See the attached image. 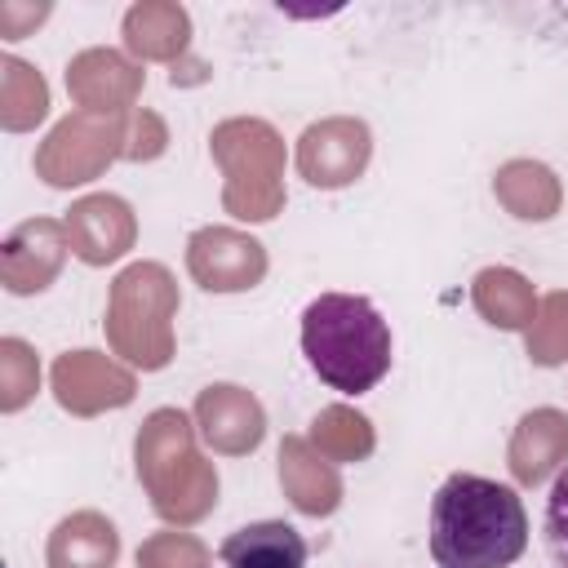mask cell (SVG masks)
Segmentation results:
<instances>
[{
    "mask_svg": "<svg viewBox=\"0 0 568 568\" xmlns=\"http://www.w3.org/2000/svg\"><path fill=\"white\" fill-rule=\"evenodd\" d=\"M546 546H550L555 564L568 568V466L546 497Z\"/></svg>",
    "mask_w": 568,
    "mask_h": 568,
    "instance_id": "obj_26",
    "label": "cell"
},
{
    "mask_svg": "<svg viewBox=\"0 0 568 568\" xmlns=\"http://www.w3.org/2000/svg\"><path fill=\"white\" fill-rule=\"evenodd\" d=\"M49 386L53 399L71 413V417H98L106 408H124L138 395V377L115 364L102 351H67L53 359L49 368Z\"/></svg>",
    "mask_w": 568,
    "mask_h": 568,
    "instance_id": "obj_9",
    "label": "cell"
},
{
    "mask_svg": "<svg viewBox=\"0 0 568 568\" xmlns=\"http://www.w3.org/2000/svg\"><path fill=\"white\" fill-rule=\"evenodd\" d=\"M173 320H178V280L160 262H129L111 280L106 297V346L142 373H160L173 359Z\"/></svg>",
    "mask_w": 568,
    "mask_h": 568,
    "instance_id": "obj_4",
    "label": "cell"
},
{
    "mask_svg": "<svg viewBox=\"0 0 568 568\" xmlns=\"http://www.w3.org/2000/svg\"><path fill=\"white\" fill-rule=\"evenodd\" d=\"M67 253H71V240L58 217H27L0 244V284L18 297L44 293L58 280Z\"/></svg>",
    "mask_w": 568,
    "mask_h": 568,
    "instance_id": "obj_10",
    "label": "cell"
},
{
    "mask_svg": "<svg viewBox=\"0 0 568 568\" xmlns=\"http://www.w3.org/2000/svg\"><path fill=\"white\" fill-rule=\"evenodd\" d=\"M164 142H169V129L155 111H133L129 115V146H124V160H155L164 155Z\"/></svg>",
    "mask_w": 568,
    "mask_h": 568,
    "instance_id": "obj_27",
    "label": "cell"
},
{
    "mask_svg": "<svg viewBox=\"0 0 568 568\" xmlns=\"http://www.w3.org/2000/svg\"><path fill=\"white\" fill-rule=\"evenodd\" d=\"M49 115V84L36 67L4 53L0 58V124L9 133H27Z\"/></svg>",
    "mask_w": 568,
    "mask_h": 568,
    "instance_id": "obj_22",
    "label": "cell"
},
{
    "mask_svg": "<svg viewBox=\"0 0 568 568\" xmlns=\"http://www.w3.org/2000/svg\"><path fill=\"white\" fill-rule=\"evenodd\" d=\"M493 195L519 222H550L564 204V186L541 160H506L493 173Z\"/></svg>",
    "mask_w": 568,
    "mask_h": 568,
    "instance_id": "obj_18",
    "label": "cell"
},
{
    "mask_svg": "<svg viewBox=\"0 0 568 568\" xmlns=\"http://www.w3.org/2000/svg\"><path fill=\"white\" fill-rule=\"evenodd\" d=\"M280 488L293 501V510L324 519L342 506V475L328 457H320L311 448V439L302 435H284L280 439Z\"/></svg>",
    "mask_w": 568,
    "mask_h": 568,
    "instance_id": "obj_15",
    "label": "cell"
},
{
    "mask_svg": "<svg viewBox=\"0 0 568 568\" xmlns=\"http://www.w3.org/2000/svg\"><path fill=\"white\" fill-rule=\"evenodd\" d=\"M470 302L475 311L493 324V328H506V333H524L537 315V293L532 284L510 271V266H484L475 280H470Z\"/></svg>",
    "mask_w": 568,
    "mask_h": 568,
    "instance_id": "obj_20",
    "label": "cell"
},
{
    "mask_svg": "<svg viewBox=\"0 0 568 568\" xmlns=\"http://www.w3.org/2000/svg\"><path fill=\"white\" fill-rule=\"evenodd\" d=\"M138 568H209V546L182 528H164L138 546Z\"/></svg>",
    "mask_w": 568,
    "mask_h": 568,
    "instance_id": "obj_25",
    "label": "cell"
},
{
    "mask_svg": "<svg viewBox=\"0 0 568 568\" xmlns=\"http://www.w3.org/2000/svg\"><path fill=\"white\" fill-rule=\"evenodd\" d=\"M368 160H373V133L355 115H328L302 129L297 138V173L306 178V186L320 191L351 186L368 169Z\"/></svg>",
    "mask_w": 568,
    "mask_h": 568,
    "instance_id": "obj_8",
    "label": "cell"
},
{
    "mask_svg": "<svg viewBox=\"0 0 568 568\" xmlns=\"http://www.w3.org/2000/svg\"><path fill=\"white\" fill-rule=\"evenodd\" d=\"M306 439H311V448H315L320 457H328L333 466H337V462H364V457L377 448L373 422H368L359 408H351V404H328V408H320Z\"/></svg>",
    "mask_w": 568,
    "mask_h": 568,
    "instance_id": "obj_21",
    "label": "cell"
},
{
    "mask_svg": "<svg viewBox=\"0 0 568 568\" xmlns=\"http://www.w3.org/2000/svg\"><path fill=\"white\" fill-rule=\"evenodd\" d=\"M44 559L49 568H115L120 532L102 510H75L53 524Z\"/></svg>",
    "mask_w": 568,
    "mask_h": 568,
    "instance_id": "obj_17",
    "label": "cell"
},
{
    "mask_svg": "<svg viewBox=\"0 0 568 568\" xmlns=\"http://www.w3.org/2000/svg\"><path fill=\"white\" fill-rule=\"evenodd\" d=\"M67 226V240H71V253L84 262V266H111L120 262L133 240H138V217L129 209V200L111 195V191H98V195H84L67 209L62 217Z\"/></svg>",
    "mask_w": 568,
    "mask_h": 568,
    "instance_id": "obj_12",
    "label": "cell"
},
{
    "mask_svg": "<svg viewBox=\"0 0 568 568\" xmlns=\"http://www.w3.org/2000/svg\"><path fill=\"white\" fill-rule=\"evenodd\" d=\"M120 36H124V49L133 58H142V62H173L178 67V58L191 44V18L173 0H138L124 13Z\"/></svg>",
    "mask_w": 568,
    "mask_h": 568,
    "instance_id": "obj_16",
    "label": "cell"
},
{
    "mask_svg": "<svg viewBox=\"0 0 568 568\" xmlns=\"http://www.w3.org/2000/svg\"><path fill=\"white\" fill-rule=\"evenodd\" d=\"M524 346H528V359L541 368H555L568 359V293L564 288L537 302V315L524 328Z\"/></svg>",
    "mask_w": 568,
    "mask_h": 568,
    "instance_id": "obj_23",
    "label": "cell"
},
{
    "mask_svg": "<svg viewBox=\"0 0 568 568\" xmlns=\"http://www.w3.org/2000/svg\"><path fill=\"white\" fill-rule=\"evenodd\" d=\"M222 568H306V541L284 519H262L235 528L217 546Z\"/></svg>",
    "mask_w": 568,
    "mask_h": 568,
    "instance_id": "obj_19",
    "label": "cell"
},
{
    "mask_svg": "<svg viewBox=\"0 0 568 568\" xmlns=\"http://www.w3.org/2000/svg\"><path fill=\"white\" fill-rule=\"evenodd\" d=\"M138 479L151 497V510L164 524L191 528L217 506V470L195 448V422L182 408H155L133 439Z\"/></svg>",
    "mask_w": 568,
    "mask_h": 568,
    "instance_id": "obj_3",
    "label": "cell"
},
{
    "mask_svg": "<svg viewBox=\"0 0 568 568\" xmlns=\"http://www.w3.org/2000/svg\"><path fill=\"white\" fill-rule=\"evenodd\" d=\"M195 430L222 457H248L266 435L262 399L235 382H213L195 395Z\"/></svg>",
    "mask_w": 568,
    "mask_h": 568,
    "instance_id": "obj_11",
    "label": "cell"
},
{
    "mask_svg": "<svg viewBox=\"0 0 568 568\" xmlns=\"http://www.w3.org/2000/svg\"><path fill=\"white\" fill-rule=\"evenodd\" d=\"M302 355L324 386L364 395L390 373V324L364 293H320L302 311Z\"/></svg>",
    "mask_w": 568,
    "mask_h": 568,
    "instance_id": "obj_2",
    "label": "cell"
},
{
    "mask_svg": "<svg viewBox=\"0 0 568 568\" xmlns=\"http://www.w3.org/2000/svg\"><path fill=\"white\" fill-rule=\"evenodd\" d=\"M40 390V359L22 337L0 342V413H18Z\"/></svg>",
    "mask_w": 568,
    "mask_h": 568,
    "instance_id": "obj_24",
    "label": "cell"
},
{
    "mask_svg": "<svg viewBox=\"0 0 568 568\" xmlns=\"http://www.w3.org/2000/svg\"><path fill=\"white\" fill-rule=\"evenodd\" d=\"M44 18H49V4H18V0H4V4H0V36H4V40H22V36H31Z\"/></svg>",
    "mask_w": 568,
    "mask_h": 568,
    "instance_id": "obj_28",
    "label": "cell"
},
{
    "mask_svg": "<svg viewBox=\"0 0 568 568\" xmlns=\"http://www.w3.org/2000/svg\"><path fill=\"white\" fill-rule=\"evenodd\" d=\"M528 546V515L510 484L448 475L430 501V555L439 568H510Z\"/></svg>",
    "mask_w": 568,
    "mask_h": 568,
    "instance_id": "obj_1",
    "label": "cell"
},
{
    "mask_svg": "<svg viewBox=\"0 0 568 568\" xmlns=\"http://www.w3.org/2000/svg\"><path fill=\"white\" fill-rule=\"evenodd\" d=\"M209 151L222 169V209L240 222H271L284 209V138L257 120L235 115L209 133Z\"/></svg>",
    "mask_w": 568,
    "mask_h": 568,
    "instance_id": "obj_5",
    "label": "cell"
},
{
    "mask_svg": "<svg viewBox=\"0 0 568 568\" xmlns=\"http://www.w3.org/2000/svg\"><path fill=\"white\" fill-rule=\"evenodd\" d=\"M266 244L240 226H200L186 240V271L204 293H244L266 280Z\"/></svg>",
    "mask_w": 568,
    "mask_h": 568,
    "instance_id": "obj_7",
    "label": "cell"
},
{
    "mask_svg": "<svg viewBox=\"0 0 568 568\" xmlns=\"http://www.w3.org/2000/svg\"><path fill=\"white\" fill-rule=\"evenodd\" d=\"M568 462V413L559 408H532L515 422L506 444V466L515 484L537 488Z\"/></svg>",
    "mask_w": 568,
    "mask_h": 568,
    "instance_id": "obj_14",
    "label": "cell"
},
{
    "mask_svg": "<svg viewBox=\"0 0 568 568\" xmlns=\"http://www.w3.org/2000/svg\"><path fill=\"white\" fill-rule=\"evenodd\" d=\"M133 115V111H129ZM129 115L102 111H71L49 129L36 151V178L49 186H84L106 173V164L124 160L129 146Z\"/></svg>",
    "mask_w": 568,
    "mask_h": 568,
    "instance_id": "obj_6",
    "label": "cell"
},
{
    "mask_svg": "<svg viewBox=\"0 0 568 568\" xmlns=\"http://www.w3.org/2000/svg\"><path fill=\"white\" fill-rule=\"evenodd\" d=\"M142 84H146L142 67L115 49H84L67 62V93H71L75 111L129 115Z\"/></svg>",
    "mask_w": 568,
    "mask_h": 568,
    "instance_id": "obj_13",
    "label": "cell"
}]
</instances>
